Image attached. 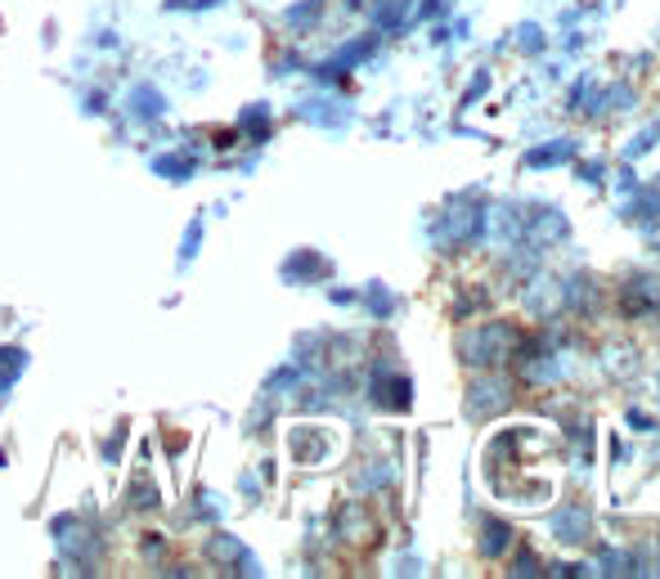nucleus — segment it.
Wrapping results in <instances>:
<instances>
[{
	"instance_id": "12",
	"label": "nucleus",
	"mask_w": 660,
	"mask_h": 579,
	"mask_svg": "<svg viewBox=\"0 0 660 579\" xmlns=\"http://www.w3.org/2000/svg\"><path fill=\"white\" fill-rule=\"evenodd\" d=\"M508 543H512V530H508L503 521H486V543H481V548H486L490 557H503Z\"/></svg>"
},
{
	"instance_id": "15",
	"label": "nucleus",
	"mask_w": 660,
	"mask_h": 579,
	"mask_svg": "<svg viewBox=\"0 0 660 579\" xmlns=\"http://www.w3.org/2000/svg\"><path fill=\"white\" fill-rule=\"evenodd\" d=\"M314 14H319V0H301V6L288 10V23L301 28V23H314Z\"/></svg>"
},
{
	"instance_id": "8",
	"label": "nucleus",
	"mask_w": 660,
	"mask_h": 579,
	"mask_svg": "<svg viewBox=\"0 0 660 579\" xmlns=\"http://www.w3.org/2000/svg\"><path fill=\"white\" fill-rule=\"evenodd\" d=\"M571 158H576V144H571V140H558V144L530 149V153H526V167L539 171V167H558V162H571Z\"/></svg>"
},
{
	"instance_id": "13",
	"label": "nucleus",
	"mask_w": 660,
	"mask_h": 579,
	"mask_svg": "<svg viewBox=\"0 0 660 579\" xmlns=\"http://www.w3.org/2000/svg\"><path fill=\"white\" fill-rule=\"evenodd\" d=\"M153 171H158V176H167V180H189L193 158H158V162H153Z\"/></svg>"
},
{
	"instance_id": "16",
	"label": "nucleus",
	"mask_w": 660,
	"mask_h": 579,
	"mask_svg": "<svg viewBox=\"0 0 660 579\" xmlns=\"http://www.w3.org/2000/svg\"><path fill=\"white\" fill-rule=\"evenodd\" d=\"M656 140H660V127H647V131L638 136V144H629V149H624V158H629V162H633V158H642L647 149H656Z\"/></svg>"
},
{
	"instance_id": "14",
	"label": "nucleus",
	"mask_w": 660,
	"mask_h": 579,
	"mask_svg": "<svg viewBox=\"0 0 660 579\" xmlns=\"http://www.w3.org/2000/svg\"><path fill=\"white\" fill-rule=\"evenodd\" d=\"M373 19H378L382 28H400V19H404V0H378Z\"/></svg>"
},
{
	"instance_id": "22",
	"label": "nucleus",
	"mask_w": 660,
	"mask_h": 579,
	"mask_svg": "<svg viewBox=\"0 0 660 579\" xmlns=\"http://www.w3.org/2000/svg\"><path fill=\"white\" fill-rule=\"evenodd\" d=\"M584 180H589V184H602V162H598V167H584Z\"/></svg>"
},
{
	"instance_id": "9",
	"label": "nucleus",
	"mask_w": 660,
	"mask_h": 579,
	"mask_svg": "<svg viewBox=\"0 0 660 579\" xmlns=\"http://www.w3.org/2000/svg\"><path fill=\"white\" fill-rule=\"evenodd\" d=\"M301 118H306V122H319V127H347V122H351V108H347V103L323 108V99H314V103L301 108Z\"/></svg>"
},
{
	"instance_id": "7",
	"label": "nucleus",
	"mask_w": 660,
	"mask_h": 579,
	"mask_svg": "<svg viewBox=\"0 0 660 579\" xmlns=\"http://www.w3.org/2000/svg\"><path fill=\"white\" fill-rule=\"evenodd\" d=\"M131 112H136L140 122H158L162 112H167V103H162V94L153 86H136L131 90Z\"/></svg>"
},
{
	"instance_id": "6",
	"label": "nucleus",
	"mask_w": 660,
	"mask_h": 579,
	"mask_svg": "<svg viewBox=\"0 0 660 579\" xmlns=\"http://www.w3.org/2000/svg\"><path fill=\"white\" fill-rule=\"evenodd\" d=\"M553 535L567 539V543H580V539L589 535V512H584V508H562V512L553 517Z\"/></svg>"
},
{
	"instance_id": "5",
	"label": "nucleus",
	"mask_w": 660,
	"mask_h": 579,
	"mask_svg": "<svg viewBox=\"0 0 660 579\" xmlns=\"http://www.w3.org/2000/svg\"><path fill=\"white\" fill-rule=\"evenodd\" d=\"M508 400H512V396H508L503 382H481V387H472V413H477V418L508 409Z\"/></svg>"
},
{
	"instance_id": "18",
	"label": "nucleus",
	"mask_w": 660,
	"mask_h": 579,
	"mask_svg": "<svg viewBox=\"0 0 660 579\" xmlns=\"http://www.w3.org/2000/svg\"><path fill=\"white\" fill-rule=\"evenodd\" d=\"M198 239H202V220H193V224H189L184 248H180V261H193V252H198Z\"/></svg>"
},
{
	"instance_id": "11",
	"label": "nucleus",
	"mask_w": 660,
	"mask_h": 579,
	"mask_svg": "<svg viewBox=\"0 0 660 579\" xmlns=\"http://www.w3.org/2000/svg\"><path fill=\"white\" fill-rule=\"evenodd\" d=\"M301 274H328V266L314 252H297L283 261V279H301Z\"/></svg>"
},
{
	"instance_id": "2",
	"label": "nucleus",
	"mask_w": 660,
	"mask_h": 579,
	"mask_svg": "<svg viewBox=\"0 0 660 579\" xmlns=\"http://www.w3.org/2000/svg\"><path fill=\"white\" fill-rule=\"evenodd\" d=\"M481 229H486V211L481 207H468V202H454L446 216H440L436 224V243H472L481 239Z\"/></svg>"
},
{
	"instance_id": "19",
	"label": "nucleus",
	"mask_w": 660,
	"mask_h": 579,
	"mask_svg": "<svg viewBox=\"0 0 660 579\" xmlns=\"http://www.w3.org/2000/svg\"><path fill=\"white\" fill-rule=\"evenodd\" d=\"M517 41H521V50H530V54H539V50H543L539 28H521V37H517Z\"/></svg>"
},
{
	"instance_id": "3",
	"label": "nucleus",
	"mask_w": 660,
	"mask_h": 579,
	"mask_svg": "<svg viewBox=\"0 0 660 579\" xmlns=\"http://www.w3.org/2000/svg\"><path fill=\"white\" fill-rule=\"evenodd\" d=\"M409 400H413V396H409V378H400V373H391V378L378 373V378H373V405L400 413V409H409Z\"/></svg>"
},
{
	"instance_id": "17",
	"label": "nucleus",
	"mask_w": 660,
	"mask_h": 579,
	"mask_svg": "<svg viewBox=\"0 0 660 579\" xmlns=\"http://www.w3.org/2000/svg\"><path fill=\"white\" fill-rule=\"evenodd\" d=\"M369 310H373V315H391V310H396V301H391V292L373 283V288H369Z\"/></svg>"
},
{
	"instance_id": "1",
	"label": "nucleus",
	"mask_w": 660,
	"mask_h": 579,
	"mask_svg": "<svg viewBox=\"0 0 660 579\" xmlns=\"http://www.w3.org/2000/svg\"><path fill=\"white\" fill-rule=\"evenodd\" d=\"M508 346H512V328L508 323H481V328L463 332L459 351H463L468 365H499Z\"/></svg>"
},
{
	"instance_id": "20",
	"label": "nucleus",
	"mask_w": 660,
	"mask_h": 579,
	"mask_svg": "<svg viewBox=\"0 0 660 579\" xmlns=\"http://www.w3.org/2000/svg\"><path fill=\"white\" fill-rule=\"evenodd\" d=\"M220 0H167V10H211Z\"/></svg>"
},
{
	"instance_id": "4",
	"label": "nucleus",
	"mask_w": 660,
	"mask_h": 579,
	"mask_svg": "<svg viewBox=\"0 0 660 579\" xmlns=\"http://www.w3.org/2000/svg\"><path fill=\"white\" fill-rule=\"evenodd\" d=\"M624 310H629V315H651V310H660V279H629V283H624Z\"/></svg>"
},
{
	"instance_id": "21",
	"label": "nucleus",
	"mask_w": 660,
	"mask_h": 579,
	"mask_svg": "<svg viewBox=\"0 0 660 579\" xmlns=\"http://www.w3.org/2000/svg\"><path fill=\"white\" fill-rule=\"evenodd\" d=\"M440 10H446V0H427V6L418 10V19H431V14H440Z\"/></svg>"
},
{
	"instance_id": "10",
	"label": "nucleus",
	"mask_w": 660,
	"mask_h": 579,
	"mask_svg": "<svg viewBox=\"0 0 660 579\" xmlns=\"http://www.w3.org/2000/svg\"><path fill=\"white\" fill-rule=\"evenodd\" d=\"M629 220L656 224V220H660V193H656V189H642L638 198H629Z\"/></svg>"
}]
</instances>
